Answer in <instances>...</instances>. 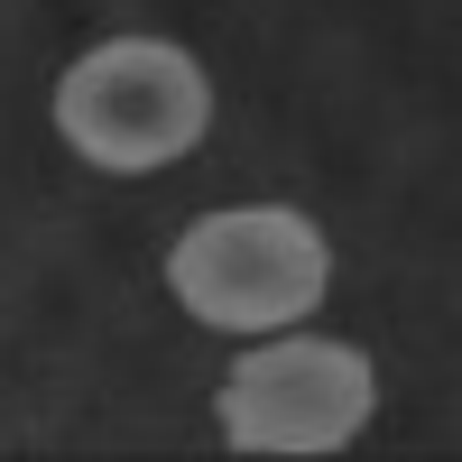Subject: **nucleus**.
Masks as SVG:
<instances>
[{
    "instance_id": "1",
    "label": "nucleus",
    "mask_w": 462,
    "mask_h": 462,
    "mask_svg": "<svg viewBox=\"0 0 462 462\" xmlns=\"http://www.w3.org/2000/svg\"><path fill=\"white\" fill-rule=\"evenodd\" d=\"M213 121V84L176 37H102L93 56L65 65L56 84V130L74 158H93L102 176H148L176 167Z\"/></svg>"
},
{
    "instance_id": "3",
    "label": "nucleus",
    "mask_w": 462,
    "mask_h": 462,
    "mask_svg": "<svg viewBox=\"0 0 462 462\" xmlns=\"http://www.w3.org/2000/svg\"><path fill=\"white\" fill-rule=\"evenodd\" d=\"M379 407V370L352 342L287 333L231 361L222 379V444L231 453H342Z\"/></svg>"
},
{
    "instance_id": "2",
    "label": "nucleus",
    "mask_w": 462,
    "mask_h": 462,
    "mask_svg": "<svg viewBox=\"0 0 462 462\" xmlns=\"http://www.w3.org/2000/svg\"><path fill=\"white\" fill-rule=\"evenodd\" d=\"M167 287L213 333H278L324 305L333 250L296 204H231L185 222V241L167 250Z\"/></svg>"
}]
</instances>
